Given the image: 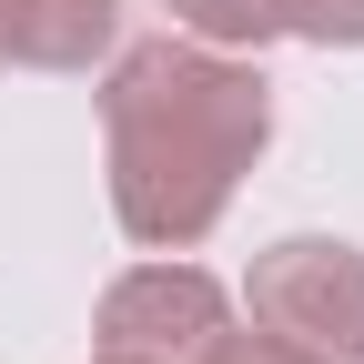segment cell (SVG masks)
<instances>
[{"label":"cell","mask_w":364,"mask_h":364,"mask_svg":"<svg viewBox=\"0 0 364 364\" xmlns=\"http://www.w3.org/2000/svg\"><path fill=\"white\" fill-rule=\"evenodd\" d=\"M243 314L324 364H364V243L344 233H284L243 273Z\"/></svg>","instance_id":"obj_2"},{"label":"cell","mask_w":364,"mask_h":364,"mask_svg":"<svg viewBox=\"0 0 364 364\" xmlns=\"http://www.w3.org/2000/svg\"><path fill=\"white\" fill-rule=\"evenodd\" d=\"M284 11V41H314V51H364V0H273Z\"/></svg>","instance_id":"obj_6"},{"label":"cell","mask_w":364,"mask_h":364,"mask_svg":"<svg viewBox=\"0 0 364 364\" xmlns=\"http://www.w3.org/2000/svg\"><path fill=\"white\" fill-rule=\"evenodd\" d=\"M273 152V81L253 51H213L193 31L122 41L102 61V172L112 223L142 253H193L233 213L243 172Z\"/></svg>","instance_id":"obj_1"},{"label":"cell","mask_w":364,"mask_h":364,"mask_svg":"<svg viewBox=\"0 0 364 364\" xmlns=\"http://www.w3.org/2000/svg\"><path fill=\"white\" fill-rule=\"evenodd\" d=\"M0 71H11V0H0Z\"/></svg>","instance_id":"obj_8"},{"label":"cell","mask_w":364,"mask_h":364,"mask_svg":"<svg viewBox=\"0 0 364 364\" xmlns=\"http://www.w3.org/2000/svg\"><path fill=\"white\" fill-rule=\"evenodd\" d=\"M203 364H324V354H304V344H284V334H263V324H253V334L233 324V334H223V344H213Z\"/></svg>","instance_id":"obj_7"},{"label":"cell","mask_w":364,"mask_h":364,"mask_svg":"<svg viewBox=\"0 0 364 364\" xmlns=\"http://www.w3.org/2000/svg\"><path fill=\"white\" fill-rule=\"evenodd\" d=\"M223 334H233V294L182 253L112 273L91 304V354H132V364H203Z\"/></svg>","instance_id":"obj_3"},{"label":"cell","mask_w":364,"mask_h":364,"mask_svg":"<svg viewBox=\"0 0 364 364\" xmlns=\"http://www.w3.org/2000/svg\"><path fill=\"white\" fill-rule=\"evenodd\" d=\"M91 364H132V354H91Z\"/></svg>","instance_id":"obj_9"},{"label":"cell","mask_w":364,"mask_h":364,"mask_svg":"<svg viewBox=\"0 0 364 364\" xmlns=\"http://www.w3.org/2000/svg\"><path fill=\"white\" fill-rule=\"evenodd\" d=\"M172 31L213 41V51H263V41H284V11L273 0H162Z\"/></svg>","instance_id":"obj_5"},{"label":"cell","mask_w":364,"mask_h":364,"mask_svg":"<svg viewBox=\"0 0 364 364\" xmlns=\"http://www.w3.org/2000/svg\"><path fill=\"white\" fill-rule=\"evenodd\" d=\"M132 0H11V61L21 71H102L122 51Z\"/></svg>","instance_id":"obj_4"}]
</instances>
